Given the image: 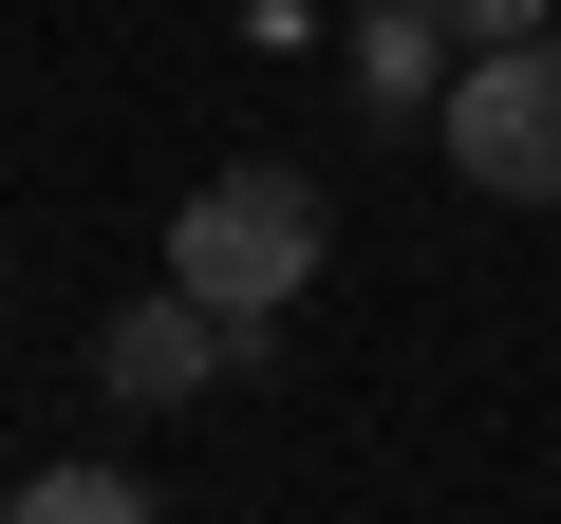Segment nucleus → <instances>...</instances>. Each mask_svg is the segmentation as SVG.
I'll return each instance as SVG.
<instances>
[{"label":"nucleus","mask_w":561,"mask_h":524,"mask_svg":"<svg viewBox=\"0 0 561 524\" xmlns=\"http://www.w3.org/2000/svg\"><path fill=\"white\" fill-rule=\"evenodd\" d=\"M319 243H337V225H319L300 169H206V187L169 206V282L225 300V319H280V300L319 282Z\"/></svg>","instance_id":"obj_1"},{"label":"nucleus","mask_w":561,"mask_h":524,"mask_svg":"<svg viewBox=\"0 0 561 524\" xmlns=\"http://www.w3.org/2000/svg\"><path fill=\"white\" fill-rule=\"evenodd\" d=\"M431 132H449V169L486 206H561V38H468Z\"/></svg>","instance_id":"obj_2"},{"label":"nucleus","mask_w":561,"mask_h":524,"mask_svg":"<svg viewBox=\"0 0 561 524\" xmlns=\"http://www.w3.org/2000/svg\"><path fill=\"white\" fill-rule=\"evenodd\" d=\"M225 375H243V319L187 300V282H150L131 319H94V394H113V412H187V394H225Z\"/></svg>","instance_id":"obj_3"},{"label":"nucleus","mask_w":561,"mask_h":524,"mask_svg":"<svg viewBox=\"0 0 561 524\" xmlns=\"http://www.w3.org/2000/svg\"><path fill=\"white\" fill-rule=\"evenodd\" d=\"M449 0H375V20H356V113L375 132H431V94H449Z\"/></svg>","instance_id":"obj_4"},{"label":"nucleus","mask_w":561,"mask_h":524,"mask_svg":"<svg viewBox=\"0 0 561 524\" xmlns=\"http://www.w3.org/2000/svg\"><path fill=\"white\" fill-rule=\"evenodd\" d=\"M131 505H150V487H131V468H94V449H76V468H38V487H20V524H131Z\"/></svg>","instance_id":"obj_5"},{"label":"nucleus","mask_w":561,"mask_h":524,"mask_svg":"<svg viewBox=\"0 0 561 524\" xmlns=\"http://www.w3.org/2000/svg\"><path fill=\"white\" fill-rule=\"evenodd\" d=\"M449 38H542V0H449Z\"/></svg>","instance_id":"obj_6"}]
</instances>
